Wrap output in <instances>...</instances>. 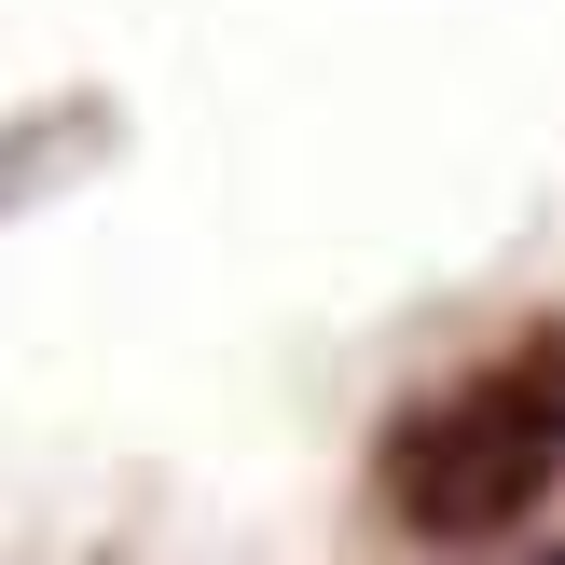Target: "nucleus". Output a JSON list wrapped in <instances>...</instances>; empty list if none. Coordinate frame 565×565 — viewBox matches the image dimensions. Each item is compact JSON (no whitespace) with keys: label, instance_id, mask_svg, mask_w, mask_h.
Returning a JSON list of instances; mask_svg holds the SVG:
<instances>
[{"label":"nucleus","instance_id":"obj_1","mask_svg":"<svg viewBox=\"0 0 565 565\" xmlns=\"http://www.w3.org/2000/svg\"><path fill=\"white\" fill-rule=\"evenodd\" d=\"M565 483V331H524L469 386H441L401 441H386V497L414 539H497Z\"/></svg>","mask_w":565,"mask_h":565},{"label":"nucleus","instance_id":"obj_2","mask_svg":"<svg viewBox=\"0 0 565 565\" xmlns=\"http://www.w3.org/2000/svg\"><path fill=\"white\" fill-rule=\"evenodd\" d=\"M552 565H565V552H552Z\"/></svg>","mask_w":565,"mask_h":565}]
</instances>
